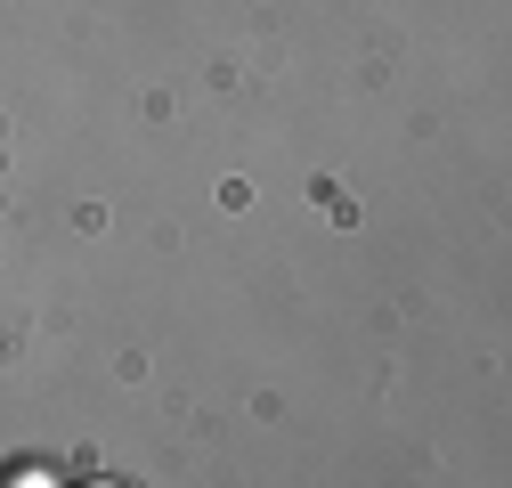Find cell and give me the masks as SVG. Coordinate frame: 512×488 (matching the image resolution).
I'll return each instance as SVG.
<instances>
[{"label":"cell","instance_id":"obj_2","mask_svg":"<svg viewBox=\"0 0 512 488\" xmlns=\"http://www.w3.org/2000/svg\"><path fill=\"white\" fill-rule=\"evenodd\" d=\"M74 488H122V480H74Z\"/></svg>","mask_w":512,"mask_h":488},{"label":"cell","instance_id":"obj_1","mask_svg":"<svg viewBox=\"0 0 512 488\" xmlns=\"http://www.w3.org/2000/svg\"><path fill=\"white\" fill-rule=\"evenodd\" d=\"M0 488H49V472H33V464H17V472H0Z\"/></svg>","mask_w":512,"mask_h":488}]
</instances>
